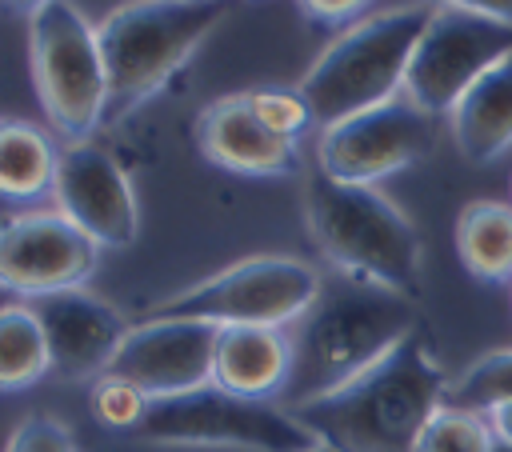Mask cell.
Returning <instances> with one entry per match:
<instances>
[{
	"mask_svg": "<svg viewBox=\"0 0 512 452\" xmlns=\"http://www.w3.org/2000/svg\"><path fill=\"white\" fill-rule=\"evenodd\" d=\"M40 328H44V340H48V360H52V372L56 380H68V384H84V380H100L124 336H128V320L100 296L84 292V288H68V292H52V296H40V300H24Z\"/></svg>",
	"mask_w": 512,
	"mask_h": 452,
	"instance_id": "14",
	"label": "cell"
},
{
	"mask_svg": "<svg viewBox=\"0 0 512 452\" xmlns=\"http://www.w3.org/2000/svg\"><path fill=\"white\" fill-rule=\"evenodd\" d=\"M12 300H16V296H8V292L0 288V308H4V304H12Z\"/></svg>",
	"mask_w": 512,
	"mask_h": 452,
	"instance_id": "32",
	"label": "cell"
},
{
	"mask_svg": "<svg viewBox=\"0 0 512 452\" xmlns=\"http://www.w3.org/2000/svg\"><path fill=\"white\" fill-rule=\"evenodd\" d=\"M52 196L56 212H64L100 248H128L140 232V212L124 168L92 140L60 148Z\"/></svg>",
	"mask_w": 512,
	"mask_h": 452,
	"instance_id": "12",
	"label": "cell"
},
{
	"mask_svg": "<svg viewBox=\"0 0 512 452\" xmlns=\"http://www.w3.org/2000/svg\"><path fill=\"white\" fill-rule=\"evenodd\" d=\"M488 424H492V432H496L500 440H512V404L492 408V412H488Z\"/></svg>",
	"mask_w": 512,
	"mask_h": 452,
	"instance_id": "28",
	"label": "cell"
},
{
	"mask_svg": "<svg viewBox=\"0 0 512 452\" xmlns=\"http://www.w3.org/2000/svg\"><path fill=\"white\" fill-rule=\"evenodd\" d=\"M308 16H316V20H348V16H356L368 0H296Z\"/></svg>",
	"mask_w": 512,
	"mask_h": 452,
	"instance_id": "26",
	"label": "cell"
},
{
	"mask_svg": "<svg viewBox=\"0 0 512 452\" xmlns=\"http://www.w3.org/2000/svg\"><path fill=\"white\" fill-rule=\"evenodd\" d=\"M52 372L48 340L36 320V312L24 300H12L0 308V392L32 388Z\"/></svg>",
	"mask_w": 512,
	"mask_h": 452,
	"instance_id": "20",
	"label": "cell"
},
{
	"mask_svg": "<svg viewBox=\"0 0 512 452\" xmlns=\"http://www.w3.org/2000/svg\"><path fill=\"white\" fill-rule=\"evenodd\" d=\"M248 100H252L256 116H260L276 136L300 140V132L316 124L308 100L300 96V88H248Z\"/></svg>",
	"mask_w": 512,
	"mask_h": 452,
	"instance_id": "24",
	"label": "cell"
},
{
	"mask_svg": "<svg viewBox=\"0 0 512 452\" xmlns=\"http://www.w3.org/2000/svg\"><path fill=\"white\" fill-rule=\"evenodd\" d=\"M308 452H336V448H332V444H320V440H316V444H312Z\"/></svg>",
	"mask_w": 512,
	"mask_h": 452,
	"instance_id": "31",
	"label": "cell"
},
{
	"mask_svg": "<svg viewBox=\"0 0 512 452\" xmlns=\"http://www.w3.org/2000/svg\"><path fill=\"white\" fill-rule=\"evenodd\" d=\"M4 452H76V440H72V432H68L60 420H52V416H24V420L12 428Z\"/></svg>",
	"mask_w": 512,
	"mask_h": 452,
	"instance_id": "25",
	"label": "cell"
},
{
	"mask_svg": "<svg viewBox=\"0 0 512 452\" xmlns=\"http://www.w3.org/2000/svg\"><path fill=\"white\" fill-rule=\"evenodd\" d=\"M100 244L64 212H20L0 224V288L20 300L84 288L96 272Z\"/></svg>",
	"mask_w": 512,
	"mask_h": 452,
	"instance_id": "11",
	"label": "cell"
},
{
	"mask_svg": "<svg viewBox=\"0 0 512 452\" xmlns=\"http://www.w3.org/2000/svg\"><path fill=\"white\" fill-rule=\"evenodd\" d=\"M448 380L420 324L368 372L292 408V416L336 452H412L424 424L444 404Z\"/></svg>",
	"mask_w": 512,
	"mask_h": 452,
	"instance_id": "2",
	"label": "cell"
},
{
	"mask_svg": "<svg viewBox=\"0 0 512 452\" xmlns=\"http://www.w3.org/2000/svg\"><path fill=\"white\" fill-rule=\"evenodd\" d=\"M436 148V116L416 108L404 92L364 108L340 124L320 128L316 168L344 184H376Z\"/></svg>",
	"mask_w": 512,
	"mask_h": 452,
	"instance_id": "10",
	"label": "cell"
},
{
	"mask_svg": "<svg viewBox=\"0 0 512 452\" xmlns=\"http://www.w3.org/2000/svg\"><path fill=\"white\" fill-rule=\"evenodd\" d=\"M292 368V344L284 328L236 324L220 328L212 352V384L252 400H280Z\"/></svg>",
	"mask_w": 512,
	"mask_h": 452,
	"instance_id": "16",
	"label": "cell"
},
{
	"mask_svg": "<svg viewBox=\"0 0 512 452\" xmlns=\"http://www.w3.org/2000/svg\"><path fill=\"white\" fill-rule=\"evenodd\" d=\"M420 324L424 320L412 296L348 272H328L308 312L284 328L292 344V368L276 404L292 412L344 388Z\"/></svg>",
	"mask_w": 512,
	"mask_h": 452,
	"instance_id": "1",
	"label": "cell"
},
{
	"mask_svg": "<svg viewBox=\"0 0 512 452\" xmlns=\"http://www.w3.org/2000/svg\"><path fill=\"white\" fill-rule=\"evenodd\" d=\"M216 324L204 320H136L112 360V376L136 384L148 400H168L212 384Z\"/></svg>",
	"mask_w": 512,
	"mask_h": 452,
	"instance_id": "13",
	"label": "cell"
},
{
	"mask_svg": "<svg viewBox=\"0 0 512 452\" xmlns=\"http://www.w3.org/2000/svg\"><path fill=\"white\" fill-rule=\"evenodd\" d=\"M132 436L144 444L240 452H308L316 444V436L284 404L236 396L216 384L152 400Z\"/></svg>",
	"mask_w": 512,
	"mask_h": 452,
	"instance_id": "8",
	"label": "cell"
},
{
	"mask_svg": "<svg viewBox=\"0 0 512 452\" xmlns=\"http://www.w3.org/2000/svg\"><path fill=\"white\" fill-rule=\"evenodd\" d=\"M148 404H152V400H148L136 384H128L124 376L104 372L100 380H92V416H96L104 428H112V432H128V436H132V432L140 428Z\"/></svg>",
	"mask_w": 512,
	"mask_h": 452,
	"instance_id": "23",
	"label": "cell"
},
{
	"mask_svg": "<svg viewBox=\"0 0 512 452\" xmlns=\"http://www.w3.org/2000/svg\"><path fill=\"white\" fill-rule=\"evenodd\" d=\"M488 452H512V440H500V436H492V448Z\"/></svg>",
	"mask_w": 512,
	"mask_h": 452,
	"instance_id": "30",
	"label": "cell"
},
{
	"mask_svg": "<svg viewBox=\"0 0 512 452\" xmlns=\"http://www.w3.org/2000/svg\"><path fill=\"white\" fill-rule=\"evenodd\" d=\"M224 16V0H128L112 8L96 28L108 76L104 124L124 120L160 92Z\"/></svg>",
	"mask_w": 512,
	"mask_h": 452,
	"instance_id": "4",
	"label": "cell"
},
{
	"mask_svg": "<svg viewBox=\"0 0 512 452\" xmlns=\"http://www.w3.org/2000/svg\"><path fill=\"white\" fill-rule=\"evenodd\" d=\"M456 252L468 276L484 284L512 280V204L472 200L456 216Z\"/></svg>",
	"mask_w": 512,
	"mask_h": 452,
	"instance_id": "18",
	"label": "cell"
},
{
	"mask_svg": "<svg viewBox=\"0 0 512 452\" xmlns=\"http://www.w3.org/2000/svg\"><path fill=\"white\" fill-rule=\"evenodd\" d=\"M304 220L332 272H348L420 300V232L376 184H344L312 168L304 180Z\"/></svg>",
	"mask_w": 512,
	"mask_h": 452,
	"instance_id": "3",
	"label": "cell"
},
{
	"mask_svg": "<svg viewBox=\"0 0 512 452\" xmlns=\"http://www.w3.org/2000/svg\"><path fill=\"white\" fill-rule=\"evenodd\" d=\"M492 424L484 412H464L440 404L432 420L424 424L412 452H488L492 448Z\"/></svg>",
	"mask_w": 512,
	"mask_h": 452,
	"instance_id": "22",
	"label": "cell"
},
{
	"mask_svg": "<svg viewBox=\"0 0 512 452\" xmlns=\"http://www.w3.org/2000/svg\"><path fill=\"white\" fill-rule=\"evenodd\" d=\"M452 136L464 160L488 164L512 148V56L492 64L452 108Z\"/></svg>",
	"mask_w": 512,
	"mask_h": 452,
	"instance_id": "17",
	"label": "cell"
},
{
	"mask_svg": "<svg viewBox=\"0 0 512 452\" xmlns=\"http://www.w3.org/2000/svg\"><path fill=\"white\" fill-rule=\"evenodd\" d=\"M428 20L432 4H400L344 28L296 84L312 108V120L328 128L400 96L412 48Z\"/></svg>",
	"mask_w": 512,
	"mask_h": 452,
	"instance_id": "5",
	"label": "cell"
},
{
	"mask_svg": "<svg viewBox=\"0 0 512 452\" xmlns=\"http://www.w3.org/2000/svg\"><path fill=\"white\" fill-rule=\"evenodd\" d=\"M440 8H468V12H484L496 20H512V0H436Z\"/></svg>",
	"mask_w": 512,
	"mask_h": 452,
	"instance_id": "27",
	"label": "cell"
},
{
	"mask_svg": "<svg viewBox=\"0 0 512 452\" xmlns=\"http://www.w3.org/2000/svg\"><path fill=\"white\" fill-rule=\"evenodd\" d=\"M60 152L28 120H0V196L36 200L52 192Z\"/></svg>",
	"mask_w": 512,
	"mask_h": 452,
	"instance_id": "19",
	"label": "cell"
},
{
	"mask_svg": "<svg viewBox=\"0 0 512 452\" xmlns=\"http://www.w3.org/2000/svg\"><path fill=\"white\" fill-rule=\"evenodd\" d=\"M0 4H4V8H16V12H28V16H32L36 8H44V4H52V0H0Z\"/></svg>",
	"mask_w": 512,
	"mask_h": 452,
	"instance_id": "29",
	"label": "cell"
},
{
	"mask_svg": "<svg viewBox=\"0 0 512 452\" xmlns=\"http://www.w3.org/2000/svg\"><path fill=\"white\" fill-rule=\"evenodd\" d=\"M320 272L296 256H248L236 260L164 300L144 308L140 320H204L216 328L256 324L288 328L308 312L320 292Z\"/></svg>",
	"mask_w": 512,
	"mask_h": 452,
	"instance_id": "6",
	"label": "cell"
},
{
	"mask_svg": "<svg viewBox=\"0 0 512 452\" xmlns=\"http://www.w3.org/2000/svg\"><path fill=\"white\" fill-rule=\"evenodd\" d=\"M196 148L240 176H288L300 168L296 140L276 136L252 108L248 92L216 96L196 120Z\"/></svg>",
	"mask_w": 512,
	"mask_h": 452,
	"instance_id": "15",
	"label": "cell"
},
{
	"mask_svg": "<svg viewBox=\"0 0 512 452\" xmlns=\"http://www.w3.org/2000/svg\"><path fill=\"white\" fill-rule=\"evenodd\" d=\"M28 64L52 132L68 144L88 140L108 112V76L96 28L76 4L52 0L28 16Z\"/></svg>",
	"mask_w": 512,
	"mask_h": 452,
	"instance_id": "7",
	"label": "cell"
},
{
	"mask_svg": "<svg viewBox=\"0 0 512 452\" xmlns=\"http://www.w3.org/2000/svg\"><path fill=\"white\" fill-rule=\"evenodd\" d=\"M444 404L464 412H484V416L500 404H512V348L484 352L460 376H452Z\"/></svg>",
	"mask_w": 512,
	"mask_h": 452,
	"instance_id": "21",
	"label": "cell"
},
{
	"mask_svg": "<svg viewBox=\"0 0 512 452\" xmlns=\"http://www.w3.org/2000/svg\"><path fill=\"white\" fill-rule=\"evenodd\" d=\"M504 56H512V20L436 4L412 48L404 96L428 116H452L456 100Z\"/></svg>",
	"mask_w": 512,
	"mask_h": 452,
	"instance_id": "9",
	"label": "cell"
}]
</instances>
